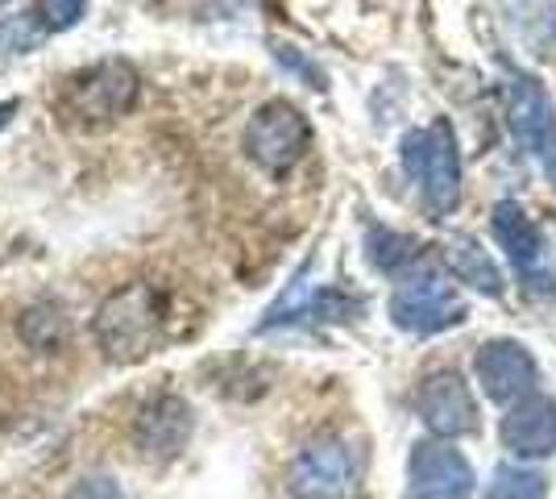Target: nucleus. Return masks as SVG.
Instances as JSON below:
<instances>
[{
  "label": "nucleus",
  "mask_w": 556,
  "mask_h": 499,
  "mask_svg": "<svg viewBox=\"0 0 556 499\" xmlns=\"http://www.w3.org/2000/svg\"><path fill=\"white\" fill-rule=\"evenodd\" d=\"M92 329L113 362H141L166 341V296L154 284H125L100 304Z\"/></svg>",
  "instance_id": "1"
},
{
  "label": "nucleus",
  "mask_w": 556,
  "mask_h": 499,
  "mask_svg": "<svg viewBox=\"0 0 556 499\" xmlns=\"http://www.w3.org/2000/svg\"><path fill=\"white\" fill-rule=\"evenodd\" d=\"M403 171L424 196V209L437 216H448L462 204V154L448 121H432L424 129H412L403 138Z\"/></svg>",
  "instance_id": "2"
},
{
  "label": "nucleus",
  "mask_w": 556,
  "mask_h": 499,
  "mask_svg": "<svg viewBox=\"0 0 556 499\" xmlns=\"http://www.w3.org/2000/svg\"><path fill=\"white\" fill-rule=\"evenodd\" d=\"M469 316V304L462 300V291L453 287L448 275L419 266L412 275H403L391 296V321L412 337H432L453 325H462Z\"/></svg>",
  "instance_id": "3"
},
{
  "label": "nucleus",
  "mask_w": 556,
  "mask_h": 499,
  "mask_svg": "<svg viewBox=\"0 0 556 499\" xmlns=\"http://www.w3.org/2000/svg\"><path fill=\"white\" fill-rule=\"evenodd\" d=\"M287 487L295 499H357L362 458L345 437H316L295 453Z\"/></svg>",
  "instance_id": "4"
},
{
  "label": "nucleus",
  "mask_w": 556,
  "mask_h": 499,
  "mask_svg": "<svg viewBox=\"0 0 556 499\" xmlns=\"http://www.w3.org/2000/svg\"><path fill=\"white\" fill-rule=\"evenodd\" d=\"M507 117L515 142L544 166L556 188V104L535 75L507 67Z\"/></svg>",
  "instance_id": "5"
},
{
  "label": "nucleus",
  "mask_w": 556,
  "mask_h": 499,
  "mask_svg": "<svg viewBox=\"0 0 556 499\" xmlns=\"http://www.w3.org/2000/svg\"><path fill=\"white\" fill-rule=\"evenodd\" d=\"M312 150V125L291 100H266L245 125V154L270 175H287Z\"/></svg>",
  "instance_id": "6"
},
{
  "label": "nucleus",
  "mask_w": 556,
  "mask_h": 499,
  "mask_svg": "<svg viewBox=\"0 0 556 499\" xmlns=\"http://www.w3.org/2000/svg\"><path fill=\"white\" fill-rule=\"evenodd\" d=\"M490 229H494L498 246L507 250L510 266L519 271L523 287H532V291H553L556 275H553V266H548V241H544L540 225L528 216V209H523L519 200H498L494 213H490Z\"/></svg>",
  "instance_id": "7"
},
{
  "label": "nucleus",
  "mask_w": 556,
  "mask_h": 499,
  "mask_svg": "<svg viewBox=\"0 0 556 499\" xmlns=\"http://www.w3.org/2000/svg\"><path fill=\"white\" fill-rule=\"evenodd\" d=\"M141 79L125 59H104L88 72H79L67 84V100L79 117L88 121H116L138 104Z\"/></svg>",
  "instance_id": "8"
},
{
  "label": "nucleus",
  "mask_w": 556,
  "mask_h": 499,
  "mask_svg": "<svg viewBox=\"0 0 556 499\" xmlns=\"http://www.w3.org/2000/svg\"><path fill=\"white\" fill-rule=\"evenodd\" d=\"M473 483V466L453 441H419L407 458V499H469Z\"/></svg>",
  "instance_id": "9"
},
{
  "label": "nucleus",
  "mask_w": 556,
  "mask_h": 499,
  "mask_svg": "<svg viewBox=\"0 0 556 499\" xmlns=\"http://www.w3.org/2000/svg\"><path fill=\"white\" fill-rule=\"evenodd\" d=\"M416 412H419V421L428 425V433L441 437V441H457V437L478 428L473 391L465 387V379L457 371H432L428 379L419 383Z\"/></svg>",
  "instance_id": "10"
},
{
  "label": "nucleus",
  "mask_w": 556,
  "mask_h": 499,
  "mask_svg": "<svg viewBox=\"0 0 556 499\" xmlns=\"http://www.w3.org/2000/svg\"><path fill=\"white\" fill-rule=\"evenodd\" d=\"M473 371H478L486 400H494V404H515V400L532 396L535 383H540V366H535L532 350L510 341V337L486 341L473 358Z\"/></svg>",
  "instance_id": "11"
},
{
  "label": "nucleus",
  "mask_w": 556,
  "mask_h": 499,
  "mask_svg": "<svg viewBox=\"0 0 556 499\" xmlns=\"http://www.w3.org/2000/svg\"><path fill=\"white\" fill-rule=\"evenodd\" d=\"M498 437L515 458H553L556 453V400L532 391L515 400L498 425Z\"/></svg>",
  "instance_id": "12"
},
{
  "label": "nucleus",
  "mask_w": 556,
  "mask_h": 499,
  "mask_svg": "<svg viewBox=\"0 0 556 499\" xmlns=\"http://www.w3.org/2000/svg\"><path fill=\"white\" fill-rule=\"evenodd\" d=\"M191 437V408L179 396H154L134 421V441L150 458H175Z\"/></svg>",
  "instance_id": "13"
},
{
  "label": "nucleus",
  "mask_w": 556,
  "mask_h": 499,
  "mask_svg": "<svg viewBox=\"0 0 556 499\" xmlns=\"http://www.w3.org/2000/svg\"><path fill=\"white\" fill-rule=\"evenodd\" d=\"M444 262H448L453 279L469 284L473 291H482V296H490V300L503 296V271L494 266V259H490L486 246H482L478 238L453 234V238L444 241Z\"/></svg>",
  "instance_id": "14"
},
{
  "label": "nucleus",
  "mask_w": 556,
  "mask_h": 499,
  "mask_svg": "<svg viewBox=\"0 0 556 499\" xmlns=\"http://www.w3.org/2000/svg\"><path fill=\"white\" fill-rule=\"evenodd\" d=\"M366 254L370 262L382 271V275H394V279H403V275H412L424 259V246L416 238H407V234H394V229H370L366 234Z\"/></svg>",
  "instance_id": "15"
},
{
  "label": "nucleus",
  "mask_w": 556,
  "mask_h": 499,
  "mask_svg": "<svg viewBox=\"0 0 556 499\" xmlns=\"http://www.w3.org/2000/svg\"><path fill=\"white\" fill-rule=\"evenodd\" d=\"M22 341L29 350H42V354H54L63 341H67V316L59 304H34V309L22 316Z\"/></svg>",
  "instance_id": "16"
},
{
  "label": "nucleus",
  "mask_w": 556,
  "mask_h": 499,
  "mask_svg": "<svg viewBox=\"0 0 556 499\" xmlns=\"http://www.w3.org/2000/svg\"><path fill=\"white\" fill-rule=\"evenodd\" d=\"M486 499H548V478L528 466H498L486 487Z\"/></svg>",
  "instance_id": "17"
},
{
  "label": "nucleus",
  "mask_w": 556,
  "mask_h": 499,
  "mask_svg": "<svg viewBox=\"0 0 556 499\" xmlns=\"http://www.w3.org/2000/svg\"><path fill=\"white\" fill-rule=\"evenodd\" d=\"M84 9H88V0H38V25L47 34H63L84 17Z\"/></svg>",
  "instance_id": "18"
},
{
  "label": "nucleus",
  "mask_w": 556,
  "mask_h": 499,
  "mask_svg": "<svg viewBox=\"0 0 556 499\" xmlns=\"http://www.w3.org/2000/svg\"><path fill=\"white\" fill-rule=\"evenodd\" d=\"M67 499H125V491L113 475H84L67 491Z\"/></svg>",
  "instance_id": "19"
},
{
  "label": "nucleus",
  "mask_w": 556,
  "mask_h": 499,
  "mask_svg": "<svg viewBox=\"0 0 556 499\" xmlns=\"http://www.w3.org/2000/svg\"><path fill=\"white\" fill-rule=\"evenodd\" d=\"M17 109H22L17 100H4V104H0V129H4V125H9L13 117H17Z\"/></svg>",
  "instance_id": "20"
}]
</instances>
